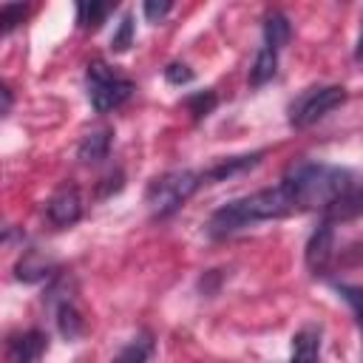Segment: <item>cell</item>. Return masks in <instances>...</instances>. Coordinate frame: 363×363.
<instances>
[{
	"label": "cell",
	"instance_id": "1",
	"mask_svg": "<svg viewBox=\"0 0 363 363\" xmlns=\"http://www.w3.org/2000/svg\"><path fill=\"white\" fill-rule=\"evenodd\" d=\"M298 213L295 201L289 199V193L284 190V184H275V187H264V190H255L250 196H241V199H233L227 204H221L210 218H207V233L213 238H227L250 224H258V221H269V218H284V216H292Z\"/></svg>",
	"mask_w": 363,
	"mask_h": 363
},
{
	"label": "cell",
	"instance_id": "2",
	"mask_svg": "<svg viewBox=\"0 0 363 363\" xmlns=\"http://www.w3.org/2000/svg\"><path fill=\"white\" fill-rule=\"evenodd\" d=\"M352 182H354V176L346 167L323 164V162H298L281 179V184L289 193V199L295 201L298 213L301 210L323 213Z\"/></svg>",
	"mask_w": 363,
	"mask_h": 363
},
{
	"label": "cell",
	"instance_id": "3",
	"mask_svg": "<svg viewBox=\"0 0 363 363\" xmlns=\"http://www.w3.org/2000/svg\"><path fill=\"white\" fill-rule=\"evenodd\" d=\"M204 184L201 173L196 170H167L156 179H150L147 190H145V204L156 218H167L173 216L199 187Z\"/></svg>",
	"mask_w": 363,
	"mask_h": 363
},
{
	"label": "cell",
	"instance_id": "4",
	"mask_svg": "<svg viewBox=\"0 0 363 363\" xmlns=\"http://www.w3.org/2000/svg\"><path fill=\"white\" fill-rule=\"evenodd\" d=\"M85 88H88V102L96 113H108L119 105H125L133 94V82L122 74H116L108 62L94 60L88 62L85 71Z\"/></svg>",
	"mask_w": 363,
	"mask_h": 363
},
{
	"label": "cell",
	"instance_id": "5",
	"mask_svg": "<svg viewBox=\"0 0 363 363\" xmlns=\"http://www.w3.org/2000/svg\"><path fill=\"white\" fill-rule=\"evenodd\" d=\"M346 102V88L343 85H320V88H306L292 105H289V125L292 128H309L318 119H323L329 111Z\"/></svg>",
	"mask_w": 363,
	"mask_h": 363
},
{
	"label": "cell",
	"instance_id": "6",
	"mask_svg": "<svg viewBox=\"0 0 363 363\" xmlns=\"http://www.w3.org/2000/svg\"><path fill=\"white\" fill-rule=\"evenodd\" d=\"M45 218L54 227H71L82 218V196L74 184H60L45 201Z\"/></svg>",
	"mask_w": 363,
	"mask_h": 363
},
{
	"label": "cell",
	"instance_id": "7",
	"mask_svg": "<svg viewBox=\"0 0 363 363\" xmlns=\"http://www.w3.org/2000/svg\"><path fill=\"white\" fill-rule=\"evenodd\" d=\"M303 261H306L312 275H323L329 269V264L335 261V227H332V221H320L318 230L309 235L306 250H303Z\"/></svg>",
	"mask_w": 363,
	"mask_h": 363
},
{
	"label": "cell",
	"instance_id": "8",
	"mask_svg": "<svg viewBox=\"0 0 363 363\" xmlns=\"http://www.w3.org/2000/svg\"><path fill=\"white\" fill-rule=\"evenodd\" d=\"M48 349V335L40 329L14 332L6 340V363H37Z\"/></svg>",
	"mask_w": 363,
	"mask_h": 363
},
{
	"label": "cell",
	"instance_id": "9",
	"mask_svg": "<svg viewBox=\"0 0 363 363\" xmlns=\"http://www.w3.org/2000/svg\"><path fill=\"white\" fill-rule=\"evenodd\" d=\"M363 216V182H352L326 210H323V221H352Z\"/></svg>",
	"mask_w": 363,
	"mask_h": 363
},
{
	"label": "cell",
	"instance_id": "10",
	"mask_svg": "<svg viewBox=\"0 0 363 363\" xmlns=\"http://www.w3.org/2000/svg\"><path fill=\"white\" fill-rule=\"evenodd\" d=\"M264 159V150H252V153H244V156H230V159H218L216 164H210L201 179L204 184H216V182H227L238 173H247L250 167H255L258 162Z\"/></svg>",
	"mask_w": 363,
	"mask_h": 363
},
{
	"label": "cell",
	"instance_id": "11",
	"mask_svg": "<svg viewBox=\"0 0 363 363\" xmlns=\"http://www.w3.org/2000/svg\"><path fill=\"white\" fill-rule=\"evenodd\" d=\"M54 269H57V264L48 255H43L40 250H26L20 255V261L14 264V278L23 284H40V281L51 278Z\"/></svg>",
	"mask_w": 363,
	"mask_h": 363
},
{
	"label": "cell",
	"instance_id": "12",
	"mask_svg": "<svg viewBox=\"0 0 363 363\" xmlns=\"http://www.w3.org/2000/svg\"><path fill=\"white\" fill-rule=\"evenodd\" d=\"M318 357H320V326L306 323L292 337L289 363H318Z\"/></svg>",
	"mask_w": 363,
	"mask_h": 363
},
{
	"label": "cell",
	"instance_id": "13",
	"mask_svg": "<svg viewBox=\"0 0 363 363\" xmlns=\"http://www.w3.org/2000/svg\"><path fill=\"white\" fill-rule=\"evenodd\" d=\"M111 136H113V130H111V128L91 130L88 136H82V142H79V147H77V159H79V162H85V164H96V162L108 159Z\"/></svg>",
	"mask_w": 363,
	"mask_h": 363
},
{
	"label": "cell",
	"instance_id": "14",
	"mask_svg": "<svg viewBox=\"0 0 363 363\" xmlns=\"http://www.w3.org/2000/svg\"><path fill=\"white\" fill-rule=\"evenodd\" d=\"M261 28H264V45L267 48H275V51H281L289 43V37H292V26H289L286 14H281V11H269L264 17V26Z\"/></svg>",
	"mask_w": 363,
	"mask_h": 363
},
{
	"label": "cell",
	"instance_id": "15",
	"mask_svg": "<svg viewBox=\"0 0 363 363\" xmlns=\"http://www.w3.org/2000/svg\"><path fill=\"white\" fill-rule=\"evenodd\" d=\"M57 329L65 340H77L85 332V318H82V312L77 309L74 301L57 303Z\"/></svg>",
	"mask_w": 363,
	"mask_h": 363
},
{
	"label": "cell",
	"instance_id": "16",
	"mask_svg": "<svg viewBox=\"0 0 363 363\" xmlns=\"http://www.w3.org/2000/svg\"><path fill=\"white\" fill-rule=\"evenodd\" d=\"M278 71V51L275 48H267L261 45L255 60H252V68H250V85H267Z\"/></svg>",
	"mask_w": 363,
	"mask_h": 363
},
{
	"label": "cell",
	"instance_id": "17",
	"mask_svg": "<svg viewBox=\"0 0 363 363\" xmlns=\"http://www.w3.org/2000/svg\"><path fill=\"white\" fill-rule=\"evenodd\" d=\"M113 11V6L111 3H96V0H91V3H77V23H79V28H85V31H96L102 23H105V17Z\"/></svg>",
	"mask_w": 363,
	"mask_h": 363
},
{
	"label": "cell",
	"instance_id": "18",
	"mask_svg": "<svg viewBox=\"0 0 363 363\" xmlns=\"http://www.w3.org/2000/svg\"><path fill=\"white\" fill-rule=\"evenodd\" d=\"M150 354H153V335H150V332H142V335H136V337L113 357V363H147Z\"/></svg>",
	"mask_w": 363,
	"mask_h": 363
},
{
	"label": "cell",
	"instance_id": "19",
	"mask_svg": "<svg viewBox=\"0 0 363 363\" xmlns=\"http://www.w3.org/2000/svg\"><path fill=\"white\" fill-rule=\"evenodd\" d=\"M216 102H218V96H216V91H199V94H193V96H187V102H184V108L193 113V119H204L213 108H216Z\"/></svg>",
	"mask_w": 363,
	"mask_h": 363
},
{
	"label": "cell",
	"instance_id": "20",
	"mask_svg": "<svg viewBox=\"0 0 363 363\" xmlns=\"http://www.w3.org/2000/svg\"><path fill=\"white\" fill-rule=\"evenodd\" d=\"M335 289H337V295L349 303V309L354 312V320L363 326V286H360V284H337Z\"/></svg>",
	"mask_w": 363,
	"mask_h": 363
},
{
	"label": "cell",
	"instance_id": "21",
	"mask_svg": "<svg viewBox=\"0 0 363 363\" xmlns=\"http://www.w3.org/2000/svg\"><path fill=\"white\" fill-rule=\"evenodd\" d=\"M130 45H133V17L125 14V17L119 20L113 37H111V48H113L116 54H122V51H128Z\"/></svg>",
	"mask_w": 363,
	"mask_h": 363
},
{
	"label": "cell",
	"instance_id": "22",
	"mask_svg": "<svg viewBox=\"0 0 363 363\" xmlns=\"http://www.w3.org/2000/svg\"><path fill=\"white\" fill-rule=\"evenodd\" d=\"M28 14V6H23V3H6L3 9H0V23H3V31L9 34V31H14L20 23H23V17Z\"/></svg>",
	"mask_w": 363,
	"mask_h": 363
},
{
	"label": "cell",
	"instance_id": "23",
	"mask_svg": "<svg viewBox=\"0 0 363 363\" xmlns=\"http://www.w3.org/2000/svg\"><path fill=\"white\" fill-rule=\"evenodd\" d=\"M164 79L170 85H187V82H193V68L187 62H170L164 68Z\"/></svg>",
	"mask_w": 363,
	"mask_h": 363
},
{
	"label": "cell",
	"instance_id": "24",
	"mask_svg": "<svg viewBox=\"0 0 363 363\" xmlns=\"http://www.w3.org/2000/svg\"><path fill=\"white\" fill-rule=\"evenodd\" d=\"M170 9H173V3H170V0H147V3L142 6L145 17H147L150 23H162V20L170 14Z\"/></svg>",
	"mask_w": 363,
	"mask_h": 363
},
{
	"label": "cell",
	"instance_id": "25",
	"mask_svg": "<svg viewBox=\"0 0 363 363\" xmlns=\"http://www.w3.org/2000/svg\"><path fill=\"white\" fill-rule=\"evenodd\" d=\"M122 184H125V176H122V170H113V173H108V176L102 179V184H99V199H108L111 193H119V190H122Z\"/></svg>",
	"mask_w": 363,
	"mask_h": 363
},
{
	"label": "cell",
	"instance_id": "26",
	"mask_svg": "<svg viewBox=\"0 0 363 363\" xmlns=\"http://www.w3.org/2000/svg\"><path fill=\"white\" fill-rule=\"evenodd\" d=\"M0 96H3V108H0V113L6 116V113L11 111V99H14V96H11V88H9V82H3V85H0Z\"/></svg>",
	"mask_w": 363,
	"mask_h": 363
},
{
	"label": "cell",
	"instance_id": "27",
	"mask_svg": "<svg viewBox=\"0 0 363 363\" xmlns=\"http://www.w3.org/2000/svg\"><path fill=\"white\" fill-rule=\"evenodd\" d=\"M354 60L363 62V26H360V37H357V45H354Z\"/></svg>",
	"mask_w": 363,
	"mask_h": 363
}]
</instances>
